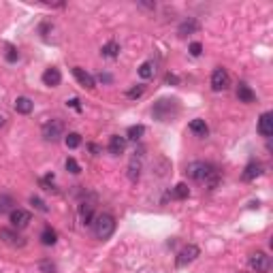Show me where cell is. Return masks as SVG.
<instances>
[{"mask_svg": "<svg viewBox=\"0 0 273 273\" xmlns=\"http://www.w3.org/2000/svg\"><path fill=\"white\" fill-rule=\"evenodd\" d=\"M186 175L194 181H207L209 188L218 186V169L211 162L205 160H194L186 166Z\"/></svg>", "mask_w": 273, "mask_h": 273, "instance_id": "obj_1", "label": "cell"}, {"mask_svg": "<svg viewBox=\"0 0 273 273\" xmlns=\"http://www.w3.org/2000/svg\"><path fill=\"white\" fill-rule=\"evenodd\" d=\"M179 113V105L175 98H160L158 103H154L151 107V116H154L158 122H169Z\"/></svg>", "mask_w": 273, "mask_h": 273, "instance_id": "obj_2", "label": "cell"}, {"mask_svg": "<svg viewBox=\"0 0 273 273\" xmlns=\"http://www.w3.org/2000/svg\"><path fill=\"white\" fill-rule=\"evenodd\" d=\"M94 235H96V239H109L113 233H116V218L109 216V214H101V216H96L94 218Z\"/></svg>", "mask_w": 273, "mask_h": 273, "instance_id": "obj_3", "label": "cell"}, {"mask_svg": "<svg viewBox=\"0 0 273 273\" xmlns=\"http://www.w3.org/2000/svg\"><path fill=\"white\" fill-rule=\"evenodd\" d=\"M41 133H43V139L45 141L56 143V141H60L64 136V122H62V120H58V118L49 120V122L43 124V131Z\"/></svg>", "mask_w": 273, "mask_h": 273, "instance_id": "obj_4", "label": "cell"}, {"mask_svg": "<svg viewBox=\"0 0 273 273\" xmlns=\"http://www.w3.org/2000/svg\"><path fill=\"white\" fill-rule=\"evenodd\" d=\"M248 265H250V269L256 271V273H267L271 267V259L265 252H261V250H256V252L250 254Z\"/></svg>", "mask_w": 273, "mask_h": 273, "instance_id": "obj_5", "label": "cell"}, {"mask_svg": "<svg viewBox=\"0 0 273 273\" xmlns=\"http://www.w3.org/2000/svg\"><path fill=\"white\" fill-rule=\"evenodd\" d=\"M229 86H231V77H229V73H226V68H222V66L214 68V73H211V90H214V92H222V90H226Z\"/></svg>", "mask_w": 273, "mask_h": 273, "instance_id": "obj_6", "label": "cell"}, {"mask_svg": "<svg viewBox=\"0 0 273 273\" xmlns=\"http://www.w3.org/2000/svg\"><path fill=\"white\" fill-rule=\"evenodd\" d=\"M201 254V250H199V246H194V244H190V246H186L181 252L177 254V259H175V267L177 269H181V267H186V265H190L192 261H196V256Z\"/></svg>", "mask_w": 273, "mask_h": 273, "instance_id": "obj_7", "label": "cell"}, {"mask_svg": "<svg viewBox=\"0 0 273 273\" xmlns=\"http://www.w3.org/2000/svg\"><path fill=\"white\" fill-rule=\"evenodd\" d=\"M0 241L11 248H24L26 246V239L15 231V229H0Z\"/></svg>", "mask_w": 273, "mask_h": 273, "instance_id": "obj_8", "label": "cell"}, {"mask_svg": "<svg viewBox=\"0 0 273 273\" xmlns=\"http://www.w3.org/2000/svg\"><path fill=\"white\" fill-rule=\"evenodd\" d=\"M11 224H13V229L15 231H19V229H26V226L32 222V216H30V211H26V209H13L11 211Z\"/></svg>", "mask_w": 273, "mask_h": 273, "instance_id": "obj_9", "label": "cell"}, {"mask_svg": "<svg viewBox=\"0 0 273 273\" xmlns=\"http://www.w3.org/2000/svg\"><path fill=\"white\" fill-rule=\"evenodd\" d=\"M73 75H75V79L79 81V86H83L86 90H94V88H96V79L86 71V68L75 66V68H73Z\"/></svg>", "mask_w": 273, "mask_h": 273, "instance_id": "obj_10", "label": "cell"}, {"mask_svg": "<svg viewBox=\"0 0 273 273\" xmlns=\"http://www.w3.org/2000/svg\"><path fill=\"white\" fill-rule=\"evenodd\" d=\"M259 133L263 136H267V139L273 135V113L271 111H265L259 118Z\"/></svg>", "mask_w": 273, "mask_h": 273, "instance_id": "obj_11", "label": "cell"}, {"mask_svg": "<svg viewBox=\"0 0 273 273\" xmlns=\"http://www.w3.org/2000/svg\"><path fill=\"white\" fill-rule=\"evenodd\" d=\"M43 83L45 86H49V88H58L60 83H62V73L58 71V68H45V73H43Z\"/></svg>", "mask_w": 273, "mask_h": 273, "instance_id": "obj_12", "label": "cell"}, {"mask_svg": "<svg viewBox=\"0 0 273 273\" xmlns=\"http://www.w3.org/2000/svg\"><path fill=\"white\" fill-rule=\"evenodd\" d=\"M126 149V136H120V135H113L109 139V154L111 156H122Z\"/></svg>", "mask_w": 273, "mask_h": 273, "instance_id": "obj_13", "label": "cell"}, {"mask_svg": "<svg viewBox=\"0 0 273 273\" xmlns=\"http://www.w3.org/2000/svg\"><path fill=\"white\" fill-rule=\"evenodd\" d=\"M237 98H239V103L252 105L256 101V94H254V90L250 88L248 83H239V86H237Z\"/></svg>", "mask_w": 273, "mask_h": 273, "instance_id": "obj_14", "label": "cell"}, {"mask_svg": "<svg viewBox=\"0 0 273 273\" xmlns=\"http://www.w3.org/2000/svg\"><path fill=\"white\" fill-rule=\"evenodd\" d=\"M79 218H81V224L83 226H90L94 222V205H90V203H81V207H79Z\"/></svg>", "mask_w": 273, "mask_h": 273, "instance_id": "obj_15", "label": "cell"}, {"mask_svg": "<svg viewBox=\"0 0 273 273\" xmlns=\"http://www.w3.org/2000/svg\"><path fill=\"white\" fill-rule=\"evenodd\" d=\"M34 109V103L30 101L28 96H17L15 98V111L21 113V116H28V113H32Z\"/></svg>", "mask_w": 273, "mask_h": 273, "instance_id": "obj_16", "label": "cell"}, {"mask_svg": "<svg viewBox=\"0 0 273 273\" xmlns=\"http://www.w3.org/2000/svg\"><path fill=\"white\" fill-rule=\"evenodd\" d=\"M199 30V21H196L194 17H188L186 21H181V26L177 28V34L179 36H188V34H192Z\"/></svg>", "mask_w": 273, "mask_h": 273, "instance_id": "obj_17", "label": "cell"}, {"mask_svg": "<svg viewBox=\"0 0 273 273\" xmlns=\"http://www.w3.org/2000/svg\"><path fill=\"white\" fill-rule=\"evenodd\" d=\"M259 175H263V166L259 164V162H250L246 169H244V181H252V179H256Z\"/></svg>", "mask_w": 273, "mask_h": 273, "instance_id": "obj_18", "label": "cell"}, {"mask_svg": "<svg viewBox=\"0 0 273 273\" xmlns=\"http://www.w3.org/2000/svg\"><path fill=\"white\" fill-rule=\"evenodd\" d=\"M188 128H190V131H192L196 136H207V135H209V126L205 124V120H201V118L192 120L190 126H188Z\"/></svg>", "mask_w": 273, "mask_h": 273, "instance_id": "obj_19", "label": "cell"}, {"mask_svg": "<svg viewBox=\"0 0 273 273\" xmlns=\"http://www.w3.org/2000/svg\"><path fill=\"white\" fill-rule=\"evenodd\" d=\"M56 241H58V233L51 229V226H45L41 231V244L43 246H54Z\"/></svg>", "mask_w": 273, "mask_h": 273, "instance_id": "obj_20", "label": "cell"}, {"mask_svg": "<svg viewBox=\"0 0 273 273\" xmlns=\"http://www.w3.org/2000/svg\"><path fill=\"white\" fill-rule=\"evenodd\" d=\"M15 209V201L9 194H0V214H11Z\"/></svg>", "mask_w": 273, "mask_h": 273, "instance_id": "obj_21", "label": "cell"}, {"mask_svg": "<svg viewBox=\"0 0 273 273\" xmlns=\"http://www.w3.org/2000/svg\"><path fill=\"white\" fill-rule=\"evenodd\" d=\"M139 175H141V160L135 156L131 160V164H128V177H131V181H136Z\"/></svg>", "mask_w": 273, "mask_h": 273, "instance_id": "obj_22", "label": "cell"}, {"mask_svg": "<svg viewBox=\"0 0 273 273\" xmlns=\"http://www.w3.org/2000/svg\"><path fill=\"white\" fill-rule=\"evenodd\" d=\"M101 54L105 58H116L120 54V45L116 41H109L107 45H103V49H101Z\"/></svg>", "mask_w": 273, "mask_h": 273, "instance_id": "obj_23", "label": "cell"}, {"mask_svg": "<svg viewBox=\"0 0 273 273\" xmlns=\"http://www.w3.org/2000/svg\"><path fill=\"white\" fill-rule=\"evenodd\" d=\"M143 135H145V126H143V124H136V126H131V128H128V133H126V139L139 141Z\"/></svg>", "mask_w": 273, "mask_h": 273, "instance_id": "obj_24", "label": "cell"}, {"mask_svg": "<svg viewBox=\"0 0 273 273\" xmlns=\"http://www.w3.org/2000/svg\"><path fill=\"white\" fill-rule=\"evenodd\" d=\"M139 77L141 79H151V77H154V62H151V60H147V62H143L139 66Z\"/></svg>", "mask_w": 273, "mask_h": 273, "instance_id": "obj_25", "label": "cell"}, {"mask_svg": "<svg viewBox=\"0 0 273 273\" xmlns=\"http://www.w3.org/2000/svg\"><path fill=\"white\" fill-rule=\"evenodd\" d=\"M64 143H66V147H71V149L79 147V145H81V135H79V133H68V135L64 136Z\"/></svg>", "mask_w": 273, "mask_h": 273, "instance_id": "obj_26", "label": "cell"}, {"mask_svg": "<svg viewBox=\"0 0 273 273\" xmlns=\"http://www.w3.org/2000/svg\"><path fill=\"white\" fill-rule=\"evenodd\" d=\"M173 196H175V199H179V201H184V199H188V196H190V190H188L186 184H177L175 188H173Z\"/></svg>", "mask_w": 273, "mask_h": 273, "instance_id": "obj_27", "label": "cell"}, {"mask_svg": "<svg viewBox=\"0 0 273 273\" xmlns=\"http://www.w3.org/2000/svg\"><path fill=\"white\" fill-rule=\"evenodd\" d=\"M30 205H32L36 211H41V214H47V211H49V207L45 205V201H41L39 196H30Z\"/></svg>", "mask_w": 273, "mask_h": 273, "instance_id": "obj_28", "label": "cell"}, {"mask_svg": "<svg viewBox=\"0 0 273 273\" xmlns=\"http://www.w3.org/2000/svg\"><path fill=\"white\" fill-rule=\"evenodd\" d=\"M66 171L73 173V175H79V173H81V166H79V162L75 160V158H66Z\"/></svg>", "mask_w": 273, "mask_h": 273, "instance_id": "obj_29", "label": "cell"}, {"mask_svg": "<svg viewBox=\"0 0 273 273\" xmlns=\"http://www.w3.org/2000/svg\"><path fill=\"white\" fill-rule=\"evenodd\" d=\"M188 51H190V56L199 58V56L203 54V45H201L199 41H194V43H190V47H188Z\"/></svg>", "mask_w": 273, "mask_h": 273, "instance_id": "obj_30", "label": "cell"}, {"mask_svg": "<svg viewBox=\"0 0 273 273\" xmlns=\"http://www.w3.org/2000/svg\"><path fill=\"white\" fill-rule=\"evenodd\" d=\"M143 92H145V86H136V88H131V90H128L126 96H128V98H139Z\"/></svg>", "mask_w": 273, "mask_h": 273, "instance_id": "obj_31", "label": "cell"}, {"mask_svg": "<svg viewBox=\"0 0 273 273\" xmlns=\"http://www.w3.org/2000/svg\"><path fill=\"white\" fill-rule=\"evenodd\" d=\"M19 58V54L17 51H15L13 47H9V51H6V60H9V62H15V60Z\"/></svg>", "mask_w": 273, "mask_h": 273, "instance_id": "obj_32", "label": "cell"}, {"mask_svg": "<svg viewBox=\"0 0 273 273\" xmlns=\"http://www.w3.org/2000/svg\"><path fill=\"white\" fill-rule=\"evenodd\" d=\"M68 107H73L75 111H81V105H79V98H71V101H66Z\"/></svg>", "mask_w": 273, "mask_h": 273, "instance_id": "obj_33", "label": "cell"}, {"mask_svg": "<svg viewBox=\"0 0 273 273\" xmlns=\"http://www.w3.org/2000/svg\"><path fill=\"white\" fill-rule=\"evenodd\" d=\"M98 79H101L103 83H111L113 81V77H111V75H107V73H101V75H98Z\"/></svg>", "mask_w": 273, "mask_h": 273, "instance_id": "obj_34", "label": "cell"}, {"mask_svg": "<svg viewBox=\"0 0 273 273\" xmlns=\"http://www.w3.org/2000/svg\"><path fill=\"white\" fill-rule=\"evenodd\" d=\"M164 81H166V83H179V79H177V77H175V75H173V73H166Z\"/></svg>", "mask_w": 273, "mask_h": 273, "instance_id": "obj_35", "label": "cell"}, {"mask_svg": "<svg viewBox=\"0 0 273 273\" xmlns=\"http://www.w3.org/2000/svg\"><path fill=\"white\" fill-rule=\"evenodd\" d=\"M90 151H92V154H98V151H101V147L94 145V143H92V145H90Z\"/></svg>", "mask_w": 273, "mask_h": 273, "instance_id": "obj_36", "label": "cell"}, {"mask_svg": "<svg viewBox=\"0 0 273 273\" xmlns=\"http://www.w3.org/2000/svg\"><path fill=\"white\" fill-rule=\"evenodd\" d=\"M4 124V118H2V113H0V126H2Z\"/></svg>", "mask_w": 273, "mask_h": 273, "instance_id": "obj_37", "label": "cell"}]
</instances>
